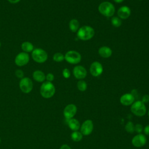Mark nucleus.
<instances>
[{
    "mask_svg": "<svg viewBox=\"0 0 149 149\" xmlns=\"http://www.w3.org/2000/svg\"><path fill=\"white\" fill-rule=\"evenodd\" d=\"M95 35L94 29L90 26L84 25L79 29L77 31V37L82 41L91 40Z\"/></svg>",
    "mask_w": 149,
    "mask_h": 149,
    "instance_id": "obj_1",
    "label": "nucleus"
},
{
    "mask_svg": "<svg viewBox=\"0 0 149 149\" xmlns=\"http://www.w3.org/2000/svg\"><path fill=\"white\" fill-rule=\"evenodd\" d=\"M55 87L52 82L45 81L42 83L40 86V93L41 95L44 98H50L55 93Z\"/></svg>",
    "mask_w": 149,
    "mask_h": 149,
    "instance_id": "obj_2",
    "label": "nucleus"
},
{
    "mask_svg": "<svg viewBox=\"0 0 149 149\" xmlns=\"http://www.w3.org/2000/svg\"><path fill=\"white\" fill-rule=\"evenodd\" d=\"M98 10L102 15L109 17L113 16L115 8L112 3L109 1H104L98 5Z\"/></svg>",
    "mask_w": 149,
    "mask_h": 149,
    "instance_id": "obj_3",
    "label": "nucleus"
},
{
    "mask_svg": "<svg viewBox=\"0 0 149 149\" xmlns=\"http://www.w3.org/2000/svg\"><path fill=\"white\" fill-rule=\"evenodd\" d=\"M131 112L137 116H143L146 115L147 109L146 105L141 100L134 101L130 107Z\"/></svg>",
    "mask_w": 149,
    "mask_h": 149,
    "instance_id": "obj_4",
    "label": "nucleus"
},
{
    "mask_svg": "<svg viewBox=\"0 0 149 149\" xmlns=\"http://www.w3.org/2000/svg\"><path fill=\"white\" fill-rule=\"evenodd\" d=\"M31 57L37 63H42L48 59V54L44 49L37 48H34L31 52Z\"/></svg>",
    "mask_w": 149,
    "mask_h": 149,
    "instance_id": "obj_5",
    "label": "nucleus"
},
{
    "mask_svg": "<svg viewBox=\"0 0 149 149\" xmlns=\"http://www.w3.org/2000/svg\"><path fill=\"white\" fill-rule=\"evenodd\" d=\"M65 60L70 64L76 65L81 61V54L74 50H70L66 52L64 55Z\"/></svg>",
    "mask_w": 149,
    "mask_h": 149,
    "instance_id": "obj_6",
    "label": "nucleus"
},
{
    "mask_svg": "<svg viewBox=\"0 0 149 149\" xmlns=\"http://www.w3.org/2000/svg\"><path fill=\"white\" fill-rule=\"evenodd\" d=\"M19 88L23 93L28 94L30 93L33 88V81L29 77H23L19 81Z\"/></svg>",
    "mask_w": 149,
    "mask_h": 149,
    "instance_id": "obj_7",
    "label": "nucleus"
},
{
    "mask_svg": "<svg viewBox=\"0 0 149 149\" xmlns=\"http://www.w3.org/2000/svg\"><path fill=\"white\" fill-rule=\"evenodd\" d=\"M90 73L94 77H98L102 74L104 69L102 64L98 61H94L90 66Z\"/></svg>",
    "mask_w": 149,
    "mask_h": 149,
    "instance_id": "obj_8",
    "label": "nucleus"
},
{
    "mask_svg": "<svg viewBox=\"0 0 149 149\" xmlns=\"http://www.w3.org/2000/svg\"><path fill=\"white\" fill-rule=\"evenodd\" d=\"M30 61V56L28 53L21 52L15 58V63L18 66H23L27 65Z\"/></svg>",
    "mask_w": 149,
    "mask_h": 149,
    "instance_id": "obj_9",
    "label": "nucleus"
},
{
    "mask_svg": "<svg viewBox=\"0 0 149 149\" xmlns=\"http://www.w3.org/2000/svg\"><path fill=\"white\" fill-rule=\"evenodd\" d=\"M80 132L83 136L90 135L94 129V124L91 120L87 119L84 120L80 126Z\"/></svg>",
    "mask_w": 149,
    "mask_h": 149,
    "instance_id": "obj_10",
    "label": "nucleus"
},
{
    "mask_svg": "<svg viewBox=\"0 0 149 149\" xmlns=\"http://www.w3.org/2000/svg\"><path fill=\"white\" fill-rule=\"evenodd\" d=\"M77 107L74 104H69L63 109V114L66 119H70L74 116L77 113Z\"/></svg>",
    "mask_w": 149,
    "mask_h": 149,
    "instance_id": "obj_11",
    "label": "nucleus"
},
{
    "mask_svg": "<svg viewBox=\"0 0 149 149\" xmlns=\"http://www.w3.org/2000/svg\"><path fill=\"white\" fill-rule=\"evenodd\" d=\"M73 74L76 79L78 80H83L86 77L87 72L86 69L84 66L81 65H77L73 69Z\"/></svg>",
    "mask_w": 149,
    "mask_h": 149,
    "instance_id": "obj_12",
    "label": "nucleus"
},
{
    "mask_svg": "<svg viewBox=\"0 0 149 149\" xmlns=\"http://www.w3.org/2000/svg\"><path fill=\"white\" fill-rule=\"evenodd\" d=\"M147 143V137L141 133L134 136L132 139V144L136 147H141Z\"/></svg>",
    "mask_w": 149,
    "mask_h": 149,
    "instance_id": "obj_13",
    "label": "nucleus"
},
{
    "mask_svg": "<svg viewBox=\"0 0 149 149\" xmlns=\"http://www.w3.org/2000/svg\"><path fill=\"white\" fill-rule=\"evenodd\" d=\"M117 15L120 19H127L131 15V9L126 5L122 6L118 9Z\"/></svg>",
    "mask_w": 149,
    "mask_h": 149,
    "instance_id": "obj_14",
    "label": "nucleus"
},
{
    "mask_svg": "<svg viewBox=\"0 0 149 149\" xmlns=\"http://www.w3.org/2000/svg\"><path fill=\"white\" fill-rule=\"evenodd\" d=\"M135 100L134 96L132 93H125L120 98V102L124 106L131 105Z\"/></svg>",
    "mask_w": 149,
    "mask_h": 149,
    "instance_id": "obj_15",
    "label": "nucleus"
},
{
    "mask_svg": "<svg viewBox=\"0 0 149 149\" xmlns=\"http://www.w3.org/2000/svg\"><path fill=\"white\" fill-rule=\"evenodd\" d=\"M98 54L103 58H108L111 56L112 54V50L111 48L107 46L101 47L98 51Z\"/></svg>",
    "mask_w": 149,
    "mask_h": 149,
    "instance_id": "obj_16",
    "label": "nucleus"
},
{
    "mask_svg": "<svg viewBox=\"0 0 149 149\" xmlns=\"http://www.w3.org/2000/svg\"><path fill=\"white\" fill-rule=\"evenodd\" d=\"M45 73L40 70H36L34 71L32 74L33 79L38 83H43L45 81Z\"/></svg>",
    "mask_w": 149,
    "mask_h": 149,
    "instance_id": "obj_17",
    "label": "nucleus"
},
{
    "mask_svg": "<svg viewBox=\"0 0 149 149\" xmlns=\"http://www.w3.org/2000/svg\"><path fill=\"white\" fill-rule=\"evenodd\" d=\"M69 127L73 131H78L80 128V123L79 121L75 119L72 118L70 119H66Z\"/></svg>",
    "mask_w": 149,
    "mask_h": 149,
    "instance_id": "obj_18",
    "label": "nucleus"
},
{
    "mask_svg": "<svg viewBox=\"0 0 149 149\" xmlns=\"http://www.w3.org/2000/svg\"><path fill=\"white\" fill-rule=\"evenodd\" d=\"M69 27L72 32L76 33L80 28V23L77 19H72L69 21Z\"/></svg>",
    "mask_w": 149,
    "mask_h": 149,
    "instance_id": "obj_19",
    "label": "nucleus"
},
{
    "mask_svg": "<svg viewBox=\"0 0 149 149\" xmlns=\"http://www.w3.org/2000/svg\"><path fill=\"white\" fill-rule=\"evenodd\" d=\"M21 49H22L23 52L29 53L31 52L34 48V45L31 42L24 41L21 44Z\"/></svg>",
    "mask_w": 149,
    "mask_h": 149,
    "instance_id": "obj_20",
    "label": "nucleus"
},
{
    "mask_svg": "<svg viewBox=\"0 0 149 149\" xmlns=\"http://www.w3.org/2000/svg\"><path fill=\"white\" fill-rule=\"evenodd\" d=\"M83 134L80 132L73 131L70 135L71 139L74 141H80L83 139Z\"/></svg>",
    "mask_w": 149,
    "mask_h": 149,
    "instance_id": "obj_21",
    "label": "nucleus"
},
{
    "mask_svg": "<svg viewBox=\"0 0 149 149\" xmlns=\"http://www.w3.org/2000/svg\"><path fill=\"white\" fill-rule=\"evenodd\" d=\"M77 87L80 91H84L87 90V84L84 80H79L77 83Z\"/></svg>",
    "mask_w": 149,
    "mask_h": 149,
    "instance_id": "obj_22",
    "label": "nucleus"
},
{
    "mask_svg": "<svg viewBox=\"0 0 149 149\" xmlns=\"http://www.w3.org/2000/svg\"><path fill=\"white\" fill-rule=\"evenodd\" d=\"M111 22L112 25L115 27H119L122 25V20L118 16H112Z\"/></svg>",
    "mask_w": 149,
    "mask_h": 149,
    "instance_id": "obj_23",
    "label": "nucleus"
},
{
    "mask_svg": "<svg viewBox=\"0 0 149 149\" xmlns=\"http://www.w3.org/2000/svg\"><path fill=\"white\" fill-rule=\"evenodd\" d=\"M52 59L55 62H61L65 59V56L61 52H56L54 54Z\"/></svg>",
    "mask_w": 149,
    "mask_h": 149,
    "instance_id": "obj_24",
    "label": "nucleus"
},
{
    "mask_svg": "<svg viewBox=\"0 0 149 149\" xmlns=\"http://www.w3.org/2000/svg\"><path fill=\"white\" fill-rule=\"evenodd\" d=\"M125 128V130L129 133H133L134 132V125L131 121H129L127 122Z\"/></svg>",
    "mask_w": 149,
    "mask_h": 149,
    "instance_id": "obj_25",
    "label": "nucleus"
},
{
    "mask_svg": "<svg viewBox=\"0 0 149 149\" xmlns=\"http://www.w3.org/2000/svg\"><path fill=\"white\" fill-rule=\"evenodd\" d=\"M62 75L64 78L65 79H69L71 76L70 71L68 68H65L62 70Z\"/></svg>",
    "mask_w": 149,
    "mask_h": 149,
    "instance_id": "obj_26",
    "label": "nucleus"
},
{
    "mask_svg": "<svg viewBox=\"0 0 149 149\" xmlns=\"http://www.w3.org/2000/svg\"><path fill=\"white\" fill-rule=\"evenodd\" d=\"M143 130V127L142 125L138 123V124H136V125H134V132L140 134L142 132Z\"/></svg>",
    "mask_w": 149,
    "mask_h": 149,
    "instance_id": "obj_27",
    "label": "nucleus"
},
{
    "mask_svg": "<svg viewBox=\"0 0 149 149\" xmlns=\"http://www.w3.org/2000/svg\"><path fill=\"white\" fill-rule=\"evenodd\" d=\"M15 76L17 77V78H19V79H22L23 77H24V72L21 69H17L16 71H15Z\"/></svg>",
    "mask_w": 149,
    "mask_h": 149,
    "instance_id": "obj_28",
    "label": "nucleus"
},
{
    "mask_svg": "<svg viewBox=\"0 0 149 149\" xmlns=\"http://www.w3.org/2000/svg\"><path fill=\"white\" fill-rule=\"evenodd\" d=\"M54 78H55L54 75L52 73H48L45 76V80L46 81H48L52 82L54 80Z\"/></svg>",
    "mask_w": 149,
    "mask_h": 149,
    "instance_id": "obj_29",
    "label": "nucleus"
},
{
    "mask_svg": "<svg viewBox=\"0 0 149 149\" xmlns=\"http://www.w3.org/2000/svg\"><path fill=\"white\" fill-rule=\"evenodd\" d=\"M143 102H144V104L146 103H148L149 102V95L148 94H145L143 96L142 99L141 100Z\"/></svg>",
    "mask_w": 149,
    "mask_h": 149,
    "instance_id": "obj_30",
    "label": "nucleus"
},
{
    "mask_svg": "<svg viewBox=\"0 0 149 149\" xmlns=\"http://www.w3.org/2000/svg\"><path fill=\"white\" fill-rule=\"evenodd\" d=\"M143 131H144L146 135L149 136V125H147L145 126V127L144 128Z\"/></svg>",
    "mask_w": 149,
    "mask_h": 149,
    "instance_id": "obj_31",
    "label": "nucleus"
},
{
    "mask_svg": "<svg viewBox=\"0 0 149 149\" xmlns=\"http://www.w3.org/2000/svg\"><path fill=\"white\" fill-rule=\"evenodd\" d=\"M59 149H71V148H70V146H68V144H65L62 145V146H61V147H60Z\"/></svg>",
    "mask_w": 149,
    "mask_h": 149,
    "instance_id": "obj_32",
    "label": "nucleus"
},
{
    "mask_svg": "<svg viewBox=\"0 0 149 149\" xmlns=\"http://www.w3.org/2000/svg\"><path fill=\"white\" fill-rule=\"evenodd\" d=\"M21 0H8V1L12 4H15V3H17L18 2H19Z\"/></svg>",
    "mask_w": 149,
    "mask_h": 149,
    "instance_id": "obj_33",
    "label": "nucleus"
},
{
    "mask_svg": "<svg viewBox=\"0 0 149 149\" xmlns=\"http://www.w3.org/2000/svg\"><path fill=\"white\" fill-rule=\"evenodd\" d=\"M113 1L117 3H122V2H123L124 0H113Z\"/></svg>",
    "mask_w": 149,
    "mask_h": 149,
    "instance_id": "obj_34",
    "label": "nucleus"
},
{
    "mask_svg": "<svg viewBox=\"0 0 149 149\" xmlns=\"http://www.w3.org/2000/svg\"><path fill=\"white\" fill-rule=\"evenodd\" d=\"M148 117H149V110H148Z\"/></svg>",
    "mask_w": 149,
    "mask_h": 149,
    "instance_id": "obj_35",
    "label": "nucleus"
},
{
    "mask_svg": "<svg viewBox=\"0 0 149 149\" xmlns=\"http://www.w3.org/2000/svg\"><path fill=\"white\" fill-rule=\"evenodd\" d=\"M1 41H0V47H1Z\"/></svg>",
    "mask_w": 149,
    "mask_h": 149,
    "instance_id": "obj_36",
    "label": "nucleus"
},
{
    "mask_svg": "<svg viewBox=\"0 0 149 149\" xmlns=\"http://www.w3.org/2000/svg\"><path fill=\"white\" fill-rule=\"evenodd\" d=\"M0 143H1V138H0Z\"/></svg>",
    "mask_w": 149,
    "mask_h": 149,
    "instance_id": "obj_37",
    "label": "nucleus"
},
{
    "mask_svg": "<svg viewBox=\"0 0 149 149\" xmlns=\"http://www.w3.org/2000/svg\"><path fill=\"white\" fill-rule=\"evenodd\" d=\"M139 1H143V0H139Z\"/></svg>",
    "mask_w": 149,
    "mask_h": 149,
    "instance_id": "obj_38",
    "label": "nucleus"
}]
</instances>
